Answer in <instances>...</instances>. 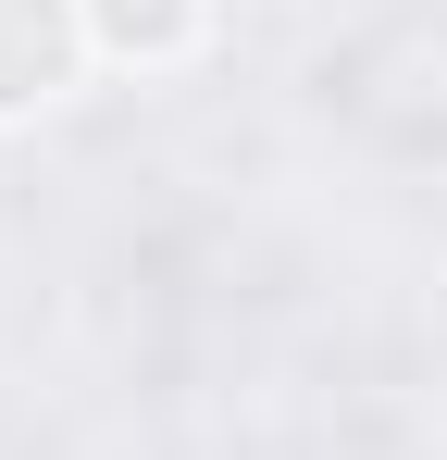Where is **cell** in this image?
<instances>
[{"instance_id": "1", "label": "cell", "mask_w": 447, "mask_h": 460, "mask_svg": "<svg viewBox=\"0 0 447 460\" xmlns=\"http://www.w3.org/2000/svg\"><path fill=\"white\" fill-rule=\"evenodd\" d=\"M100 50H87V0H0V125H38L50 100H74Z\"/></svg>"}, {"instance_id": "2", "label": "cell", "mask_w": 447, "mask_h": 460, "mask_svg": "<svg viewBox=\"0 0 447 460\" xmlns=\"http://www.w3.org/2000/svg\"><path fill=\"white\" fill-rule=\"evenodd\" d=\"M212 25H224V0H87V50L112 75H187L212 50Z\"/></svg>"}]
</instances>
